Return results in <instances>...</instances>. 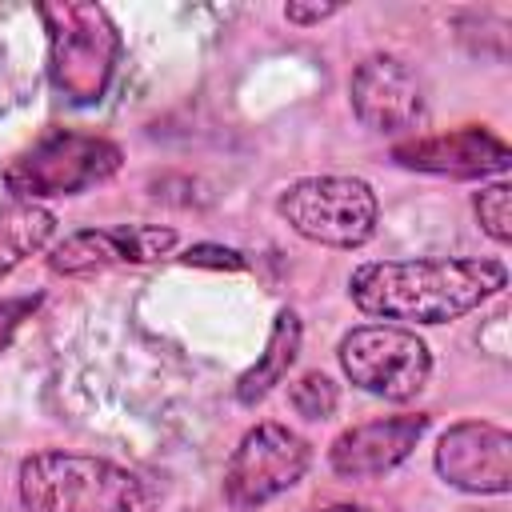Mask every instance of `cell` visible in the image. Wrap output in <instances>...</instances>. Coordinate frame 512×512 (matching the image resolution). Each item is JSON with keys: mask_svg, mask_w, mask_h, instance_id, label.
<instances>
[{"mask_svg": "<svg viewBox=\"0 0 512 512\" xmlns=\"http://www.w3.org/2000/svg\"><path fill=\"white\" fill-rule=\"evenodd\" d=\"M508 288L496 256H412L352 268V304L380 324H452Z\"/></svg>", "mask_w": 512, "mask_h": 512, "instance_id": "cell-1", "label": "cell"}, {"mask_svg": "<svg viewBox=\"0 0 512 512\" xmlns=\"http://www.w3.org/2000/svg\"><path fill=\"white\" fill-rule=\"evenodd\" d=\"M16 496L24 512H156L160 492L136 468L108 456L44 448L20 460Z\"/></svg>", "mask_w": 512, "mask_h": 512, "instance_id": "cell-2", "label": "cell"}, {"mask_svg": "<svg viewBox=\"0 0 512 512\" xmlns=\"http://www.w3.org/2000/svg\"><path fill=\"white\" fill-rule=\"evenodd\" d=\"M36 16L48 32V80L60 100L88 108L100 104L120 68V28L100 4H40Z\"/></svg>", "mask_w": 512, "mask_h": 512, "instance_id": "cell-3", "label": "cell"}, {"mask_svg": "<svg viewBox=\"0 0 512 512\" xmlns=\"http://www.w3.org/2000/svg\"><path fill=\"white\" fill-rule=\"evenodd\" d=\"M124 168V148L100 132L76 128H44L32 144H24L4 164V188L12 200H56L80 196L108 184Z\"/></svg>", "mask_w": 512, "mask_h": 512, "instance_id": "cell-4", "label": "cell"}, {"mask_svg": "<svg viewBox=\"0 0 512 512\" xmlns=\"http://www.w3.org/2000/svg\"><path fill=\"white\" fill-rule=\"evenodd\" d=\"M276 216L320 248H364L380 224V200L360 176H300L280 188Z\"/></svg>", "mask_w": 512, "mask_h": 512, "instance_id": "cell-5", "label": "cell"}, {"mask_svg": "<svg viewBox=\"0 0 512 512\" xmlns=\"http://www.w3.org/2000/svg\"><path fill=\"white\" fill-rule=\"evenodd\" d=\"M340 372L368 396L404 404L428 388L432 352L416 328L400 324H356L336 344Z\"/></svg>", "mask_w": 512, "mask_h": 512, "instance_id": "cell-6", "label": "cell"}, {"mask_svg": "<svg viewBox=\"0 0 512 512\" xmlns=\"http://www.w3.org/2000/svg\"><path fill=\"white\" fill-rule=\"evenodd\" d=\"M312 468V444L288 424H252L224 464V504L232 512H256L284 496Z\"/></svg>", "mask_w": 512, "mask_h": 512, "instance_id": "cell-7", "label": "cell"}, {"mask_svg": "<svg viewBox=\"0 0 512 512\" xmlns=\"http://www.w3.org/2000/svg\"><path fill=\"white\" fill-rule=\"evenodd\" d=\"M352 116L380 136H404L424 120V80L396 52H372L348 76Z\"/></svg>", "mask_w": 512, "mask_h": 512, "instance_id": "cell-8", "label": "cell"}, {"mask_svg": "<svg viewBox=\"0 0 512 512\" xmlns=\"http://www.w3.org/2000/svg\"><path fill=\"white\" fill-rule=\"evenodd\" d=\"M436 476L468 496H504L512 488V436L492 420H456L432 452Z\"/></svg>", "mask_w": 512, "mask_h": 512, "instance_id": "cell-9", "label": "cell"}, {"mask_svg": "<svg viewBox=\"0 0 512 512\" xmlns=\"http://www.w3.org/2000/svg\"><path fill=\"white\" fill-rule=\"evenodd\" d=\"M392 160L408 172L452 176V180H484L500 176L512 164V148L484 124H460L432 136H408L392 144Z\"/></svg>", "mask_w": 512, "mask_h": 512, "instance_id": "cell-10", "label": "cell"}, {"mask_svg": "<svg viewBox=\"0 0 512 512\" xmlns=\"http://www.w3.org/2000/svg\"><path fill=\"white\" fill-rule=\"evenodd\" d=\"M176 248V228L160 224H108V228H76L48 252V268L56 276H88L120 264H152Z\"/></svg>", "mask_w": 512, "mask_h": 512, "instance_id": "cell-11", "label": "cell"}, {"mask_svg": "<svg viewBox=\"0 0 512 512\" xmlns=\"http://www.w3.org/2000/svg\"><path fill=\"white\" fill-rule=\"evenodd\" d=\"M428 424L432 420L424 412H400V416H376V420L352 424L328 444V468L340 480L388 476L392 468H400L416 452Z\"/></svg>", "mask_w": 512, "mask_h": 512, "instance_id": "cell-12", "label": "cell"}, {"mask_svg": "<svg viewBox=\"0 0 512 512\" xmlns=\"http://www.w3.org/2000/svg\"><path fill=\"white\" fill-rule=\"evenodd\" d=\"M300 344H304V324H300V312L296 308H280L272 328H268V340H264V352L256 356V364H248L236 380V400L244 408L260 404L296 364L300 356Z\"/></svg>", "mask_w": 512, "mask_h": 512, "instance_id": "cell-13", "label": "cell"}, {"mask_svg": "<svg viewBox=\"0 0 512 512\" xmlns=\"http://www.w3.org/2000/svg\"><path fill=\"white\" fill-rule=\"evenodd\" d=\"M56 236V212L28 200H8L0 208V280H8L24 260L48 248Z\"/></svg>", "mask_w": 512, "mask_h": 512, "instance_id": "cell-14", "label": "cell"}, {"mask_svg": "<svg viewBox=\"0 0 512 512\" xmlns=\"http://www.w3.org/2000/svg\"><path fill=\"white\" fill-rule=\"evenodd\" d=\"M288 404L304 420H328L336 412V404H340V384L328 372L312 368V372H304V376H296L288 384Z\"/></svg>", "mask_w": 512, "mask_h": 512, "instance_id": "cell-15", "label": "cell"}, {"mask_svg": "<svg viewBox=\"0 0 512 512\" xmlns=\"http://www.w3.org/2000/svg\"><path fill=\"white\" fill-rule=\"evenodd\" d=\"M472 212H476L484 236H492L500 248L512 240V188H508V180H492L480 192H472Z\"/></svg>", "mask_w": 512, "mask_h": 512, "instance_id": "cell-16", "label": "cell"}, {"mask_svg": "<svg viewBox=\"0 0 512 512\" xmlns=\"http://www.w3.org/2000/svg\"><path fill=\"white\" fill-rule=\"evenodd\" d=\"M180 264L188 268H216V272H244L248 260L240 248H228V244H212V240H200V244H188L180 256Z\"/></svg>", "mask_w": 512, "mask_h": 512, "instance_id": "cell-17", "label": "cell"}, {"mask_svg": "<svg viewBox=\"0 0 512 512\" xmlns=\"http://www.w3.org/2000/svg\"><path fill=\"white\" fill-rule=\"evenodd\" d=\"M40 292H24V296H4L0 300V352L16 340V332H20V324L24 320H32V312L40 308Z\"/></svg>", "mask_w": 512, "mask_h": 512, "instance_id": "cell-18", "label": "cell"}, {"mask_svg": "<svg viewBox=\"0 0 512 512\" xmlns=\"http://www.w3.org/2000/svg\"><path fill=\"white\" fill-rule=\"evenodd\" d=\"M336 12H340V4H288L284 20L296 24V28H312V24H320V20L336 16Z\"/></svg>", "mask_w": 512, "mask_h": 512, "instance_id": "cell-19", "label": "cell"}, {"mask_svg": "<svg viewBox=\"0 0 512 512\" xmlns=\"http://www.w3.org/2000/svg\"><path fill=\"white\" fill-rule=\"evenodd\" d=\"M316 512H368L364 504H328V508H316Z\"/></svg>", "mask_w": 512, "mask_h": 512, "instance_id": "cell-20", "label": "cell"}]
</instances>
